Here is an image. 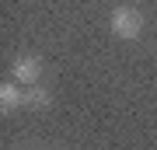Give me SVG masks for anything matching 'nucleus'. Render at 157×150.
Masks as SVG:
<instances>
[{
  "label": "nucleus",
  "instance_id": "1",
  "mask_svg": "<svg viewBox=\"0 0 157 150\" xmlns=\"http://www.w3.org/2000/svg\"><path fill=\"white\" fill-rule=\"evenodd\" d=\"M108 25H112V32H115V39H126V42H133V39H140L143 35V25H147V17L143 11H136V7H115L112 17H108Z\"/></svg>",
  "mask_w": 157,
  "mask_h": 150
},
{
  "label": "nucleus",
  "instance_id": "2",
  "mask_svg": "<svg viewBox=\"0 0 157 150\" xmlns=\"http://www.w3.org/2000/svg\"><path fill=\"white\" fill-rule=\"evenodd\" d=\"M11 77L14 84H21V87H35V84L42 80V60L35 52H21V56H14V63H11Z\"/></svg>",
  "mask_w": 157,
  "mask_h": 150
},
{
  "label": "nucleus",
  "instance_id": "3",
  "mask_svg": "<svg viewBox=\"0 0 157 150\" xmlns=\"http://www.w3.org/2000/svg\"><path fill=\"white\" fill-rule=\"evenodd\" d=\"M21 105H25V87L21 84H14V80L0 84V108L4 112H17Z\"/></svg>",
  "mask_w": 157,
  "mask_h": 150
},
{
  "label": "nucleus",
  "instance_id": "4",
  "mask_svg": "<svg viewBox=\"0 0 157 150\" xmlns=\"http://www.w3.org/2000/svg\"><path fill=\"white\" fill-rule=\"evenodd\" d=\"M49 91L42 87V84H35V87H25V105L28 108H49Z\"/></svg>",
  "mask_w": 157,
  "mask_h": 150
}]
</instances>
